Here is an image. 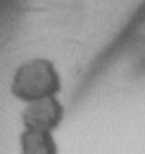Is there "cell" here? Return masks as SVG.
<instances>
[{
    "mask_svg": "<svg viewBox=\"0 0 145 154\" xmlns=\"http://www.w3.org/2000/svg\"><path fill=\"white\" fill-rule=\"evenodd\" d=\"M63 90V75L48 57H31L15 68L9 83L11 95L22 105L57 97Z\"/></svg>",
    "mask_w": 145,
    "mask_h": 154,
    "instance_id": "cell-1",
    "label": "cell"
},
{
    "mask_svg": "<svg viewBox=\"0 0 145 154\" xmlns=\"http://www.w3.org/2000/svg\"><path fill=\"white\" fill-rule=\"evenodd\" d=\"M64 118H66V110L59 99V95L24 105V110L20 114L22 127L50 130V132H57L64 123Z\"/></svg>",
    "mask_w": 145,
    "mask_h": 154,
    "instance_id": "cell-2",
    "label": "cell"
},
{
    "mask_svg": "<svg viewBox=\"0 0 145 154\" xmlns=\"http://www.w3.org/2000/svg\"><path fill=\"white\" fill-rule=\"evenodd\" d=\"M19 154H61L55 132L22 127L17 140Z\"/></svg>",
    "mask_w": 145,
    "mask_h": 154,
    "instance_id": "cell-3",
    "label": "cell"
}]
</instances>
